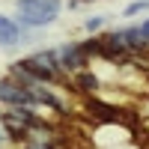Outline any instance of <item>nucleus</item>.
Returning a JSON list of instances; mask_svg holds the SVG:
<instances>
[{
	"label": "nucleus",
	"instance_id": "f257e3e1",
	"mask_svg": "<svg viewBox=\"0 0 149 149\" xmlns=\"http://www.w3.org/2000/svg\"><path fill=\"white\" fill-rule=\"evenodd\" d=\"M18 63L27 69L33 78H39V81H45V84L66 86V81H69L66 74H63V69H60V63H57V51H54V48H39V51L21 57Z\"/></svg>",
	"mask_w": 149,
	"mask_h": 149
},
{
	"label": "nucleus",
	"instance_id": "f03ea898",
	"mask_svg": "<svg viewBox=\"0 0 149 149\" xmlns=\"http://www.w3.org/2000/svg\"><path fill=\"white\" fill-rule=\"evenodd\" d=\"M54 51H57V63H60V69H63L66 78H69L72 72L86 69V66H90V60H93L81 42H63V45H57Z\"/></svg>",
	"mask_w": 149,
	"mask_h": 149
},
{
	"label": "nucleus",
	"instance_id": "7ed1b4c3",
	"mask_svg": "<svg viewBox=\"0 0 149 149\" xmlns=\"http://www.w3.org/2000/svg\"><path fill=\"white\" fill-rule=\"evenodd\" d=\"M0 104L3 107H33V98L27 93V86H21L12 74L0 78Z\"/></svg>",
	"mask_w": 149,
	"mask_h": 149
},
{
	"label": "nucleus",
	"instance_id": "20e7f679",
	"mask_svg": "<svg viewBox=\"0 0 149 149\" xmlns=\"http://www.w3.org/2000/svg\"><path fill=\"white\" fill-rule=\"evenodd\" d=\"M66 86H72V90L81 93V95H98V90H102V78L86 66L81 72H72L69 81H66Z\"/></svg>",
	"mask_w": 149,
	"mask_h": 149
},
{
	"label": "nucleus",
	"instance_id": "39448f33",
	"mask_svg": "<svg viewBox=\"0 0 149 149\" xmlns=\"http://www.w3.org/2000/svg\"><path fill=\"white\" fill-rule=\"evenodd\" d=\"M21 45V24L9 15H0V48H18Z\"/></svg>",
	"mask_w": 149,
	"mask_h": 149
},
{
	"label": "nucleus",
	"instance_id": "423d86ee",
	"mask_svg": "<svg viewBox=\"0 0 149 149\" xmlns=\"http://www.w3.org/2000/svg\"><path fill=\"white\" fill-rule=\"evenodd\" d=\"M104 27H107V15H90V18L84 21V33H86V36H93V33H102Z\"/></svg>",
	"mask_w": 149,
	"mask_h": 149
},
{
	"label": "nucleus",
	"instance_id": "0eeeda50",
	"mask_svg": "<svg viewBox=\"0 0 149 149\" xmlns=\"http://www.w3.org/2000/svg\"><path fill=\"white\" fill-rule=\"evenodd\" d=\"M143 12H149V0H131L122 9V18H134V15H143Z\"/></svg>",
	"mask_w": 149,
	"mask_h": 149
},
{
	"label": "nucleus",
	"instance_id": "6e6552de",
	"mask_svg": "<svg viewBox=\"0 0 149 149\" xmlns=\"http://www.w3.org/2000/svg\"><path fill=\"white\" fill-rule=\"evenodd\" d=\"M6 140H9V137H6V131H3V128H0V146H3Z\"/></svg>",
	"mask_w": 149,
	"mask_h": 149
},
{
	"label": "nucleus",
	"instance_id": "1a4fd4ad",
	"mask_svg": "<svg viewBox=\"0 0 149 149\" xmlns=\"http://www.w3.org/2000/svg\"><path fill=\"white\" fill-rule=\"evenodd\" d=\"M0 149H3V146H0Z\"/></svg>",
	"mask_w": 149,
	"mask_h": 149
}]
</instances>
